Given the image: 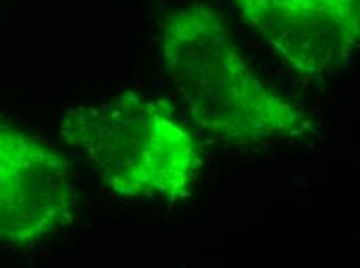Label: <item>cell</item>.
<instances>
[{"label": "cell", "instance_id": "obj_1", "mask_svg": "<svg viewBox=\"0 0 360 268\" xmlns=\"http://www.w3.org/2000/svg\"><path fill=\"white\" fill-rule=\"evenodd\" d=\"M160 55L180 106L208 135L257 146L315 130L302 107L257 76L213 6L193 4L165 14Z\"/></svg>", "mask_w": 360, "mask_h": 268}, {"label": "cell", "instance_id": "obj_2", "mask_svg": "<svg viewBox=\"0 0 360 268\" xmlns=\"http://www.w3.org/2000/svg\"><path fill=\"white\" fill-rule=\"evenodd\" d=\"M59 129L122 197L176 202L188 194L202 166L193 132L163 100L139 92L73 107Z\"/></svg>", "mask_w": 360, "mask_h": 268}, {"label": "cell", "instance_id": "obj_3", "mask_svg": "<svg viewBox=\"0 0 360 268\" xmlns=\"http://www.w3.org/2000/svg\"><path fill=\"white\" fill-rule=\"evenodd\" d=\"M75 211L73 170L64 155L0 123V241L37 242L69 225Z\"/></svg>", "mask_w": 360, "mask_h": 268}, {"label": "cell", "instance_id": "obj_4", "mask_svg": "<svg viewBox=\"0 0 360 268\" xmlns=\"http://www.w3.org/2000/svg\"><path fill=\"white\" fill-rule=\"evenodd\" d=\"M243 20L306 78L339 73L360 42V0H233Z\"/></svg>", "mask_w": 360, "mask_h": 268}]
</instances>
